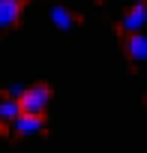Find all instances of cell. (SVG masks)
Returning <instances> with one entry per match:
<instances>
[{"mask_svg": "<svg viewBox=\"0 0 147 153\" xmlns=\"http://www.w3.org/2000/svg\"><path fill=\"white\" fill-rule=\"evenodd\" d=\"M24 90H27L24 84H9V93H6V96H9V99H21V96H24Z\"/></svg>", "mask_w": 147, "mask_h": 153, "instance_id": "cell-8", "label": "cell"}, {"mask_svg": "<svg viewBox=\"0 0 147 153\" xmlns=\"http://www.w3.org/2000/svg\"><path fill=\"white\" fill-rule=\"evenodd\" d=\"M147 24V3H135L126 15H123V21H120V27L132 36V33H141V27Z\"/></svg>", "mask_w": 147, "mask_h": 153, "instance_id": "cell-2", "label": "cell"}, {"mask_svg": "<svg viewBox=\"0 0 147 153\" xmlns=\"http://www.w3.org/2000/svg\"><path fill=\"white\" fill-rule=\"evenodd\" d=\"M12 126L18 135H36V132H42V114H21Z\"/></svg>", "mask_w": 147, "mask_h": 153, "instance_id": "cell-4", "label": "cell"}, {"mask_svg": "<svg viewBox=\"0 0 147 153\" xmlns=\"http://www.w3.org/2000/svg\"><path fill=\"white\" fill-rule=\"evenodd\" d=\"M21 15V0H0V30H6Z\"/></svg>", "mask_w": 147, "mask_h": 153, "instance_id": "cell-3", "label": "cell"}, {"mask_svg": "<svg viewBox=\"0 0 147 153\" xmlns=\"http://www.w3.org/2000/svg\"><path fill=\"white\" fill-rule=\"evenodd\" d=\"M51 24L60 27V30H69L72 24H75V15H72L69 9H63V6H54L51 9Z\"/></svg>", "mask_w": 147, "mask_h": 153, "instance_id": "cell-7", "label": "cell"}, {"mask_svg": "<svg viewBox=\"0 0 147 153\" xmlns=\"http://www.w3.org/2000/svg\"><path fill=\"white\" fill-rule=\"evenodd\" d=\"M18 102H21V111H24V114H42L45 105L51 102V90H48L45 84H33V87L24 90V96H21Z\"/></svg>", "mask_w": 147, "mask_h": 153, "instance_id": "cell-1", "label": "cell"}, {"mask_svg": "<svg viewBox=\"0 0 147 153\" xmlns=\"http://www.w3.org/2000/svg\"><path fill=\"white\" fill-rule=\"evenodd\" d=\"M126 54L132 57V60H147V36L144 33H132L129 39H126Z\"/></svg>", "mask_w": 147, "mask_h": 153, "instance_id": "cell-5", "label": "cell"}, {"mask_svg": "<svg viewBox=\"0 0 147 153\" xmlns=\"http://www.w3.org/2000/svg\"><path fill=\"white\" fill-rule=\"evenodd\" d=\"M24 111H21V102L18 99H0V120H3V123H15L18 117H21Z\"/></svg>", "mask_w": 147, "mask_h": 153, "instance_id": "cell-6", "label": "cell"}]
</instances>
